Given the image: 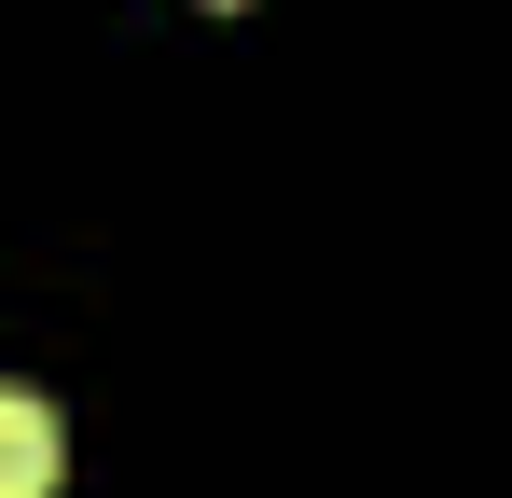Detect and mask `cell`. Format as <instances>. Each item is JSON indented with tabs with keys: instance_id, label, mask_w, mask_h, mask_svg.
Wrapping results in <instances>:
<instances>
[{
	"instance_id": "6da1fadb",
	"label": "cell",
	"mask_w": 512,
	"mask_h": 498,
	"mask_svg": "<svg viewBox=\"0 0 512 498\" xmlns=\"http://www.w3.org/2000/svg\"><path fill=\"white\" fill-rule=\"evenodd\" d=\"M42 485H56V402L0 388V498H42Z\"/></svg>"
}]
</instances>
